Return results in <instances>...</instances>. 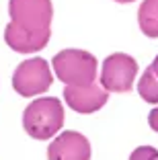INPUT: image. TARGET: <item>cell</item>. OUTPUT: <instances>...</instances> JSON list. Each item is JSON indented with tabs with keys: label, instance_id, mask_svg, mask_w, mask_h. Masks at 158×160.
Returning a JSON list of instances; mask_svg holds the SVG:
<instances>
[{
	"label": "cell",
	"instance_id": "obj_6",
	"mask_svg": "<svg viewBox=\"0 0 158 160\" xmlns=\"http://www.w3.org/2000/svg\"><path fill=\"white\" fill-rule=\"evenodd\" d=\"M49 160H90V144L78 132H62L47 148Z\"/></svg>",
	"mask_w": 158,
	"mask_h": 160
},
{
	"label": "cell",
	"instance_id": "obj_9",
	"mask_svg": "<svg viewBox=\"0 0 158 160\" xmlns=\"http://www.w3.org/2000/svg\"><path fill=\"white\" fill-rule=\"evenodd\" d=\"M140 97L150 105H158V56L154 58L152 66L144 70V76L140 78L138 84Z\"/></svg>",
	"mask_w": 158,
	"mask_h": 160
},
{
	"label": "cell",
	"instance_id": "obj_3",
	"mask_svg": "<svg viewBox=\"0 0 158 160\" xmlns=\"http://www.w3.org/2000/svg\"><path fill=\"white\" fill-rule=\"evenodd\" d=\"M56 76L68 86H90L97 76V60L84 49H64L51 60Z\"/></svg>",
	"mask_w": 158,
	"mask_h": 160
},
{
	"label": "cell",
	"instance_id": "obj_1",
	"mask_svg": "<svg viewBox=\"0 0 158 160\" xmlns=\"http://www.w3.org/2000/svg\"><path fill=\"white\" fill-rule=\"evenodd\" d=\"M10 25L17 31L33 37H49V25L54 17L51 0H10Z\"/></svg>",
	"mask_w": 158,
	"mask_h": 160
},
{
	"label": "cell",
	"instance_id": "obj_7",
	"mask_svg": "<svg viewBox=\"0 0 158 160\" xmlns=\"http://www.w3.org/2000/svg\"><path fill=\"white\" fill-rule=\"evenodd\" d=\"M64 101L76 113H94L107 103V90L97 82L90 86H66Z\"/></svg>",
	"mask_w": 158,
	"mask_h": 160
},
{
	"label": "cell",
	"instance_id": "obj_13",
	"mask_svg": "<svg viewBox=\"0 0 158 160\" xmlns=\"http://www.w3.org/2000/svg\"><path fill=\"white\" fill-rule=\"evenodd\" d=\"M115 2H134V0H115Z\"/></svg>",
	"mask_w": 158,
	"mask_h": 160
},
{
	"label": "cell",
	"instance_id": "obj_4",
	"mask_svg": "<svg viewBox=\"0 0 158 160\" xmlns=\"http://www.w3.org/2000/svg\"><path fill=\"white\" fill-rule=\"evenodd\" d=\"M51 82H54V76L43 58H31V60L21 62L13 74V86L21 97L45 92Z\"/></svg>",
	"mask_w": 158,
	"mask_h": 160
},
{
	"label": "cell",
	"instance_id": "obj_8",
	"mask_svg": "<svg viewBox=\"0 0 158 160\" xmlns=\"http://www.w3.org/2000/svg\"><path fill=\"white\" fill-rule=\"evenodd\" d=\"M4 41L8 43V47L14 49V52L33 53V52L43 49V47L47 45V41H49V37H33V35H25V33H21V31H17V29L8 23L6 29H4Z\"/></svg>",
	"mask_w": 158,
	"mask_h": 160
},
{
	"label": "cell",
	"instance_id": "obj_2",
	"mask_svg": "<svg viewBox=\"0 0 158 160\" xmlns=\"http://www.w3.org/2000/svg\"><path fill=\"white\" fill-rule=\"evenodd\" d=\"M64 123V109L62 101L56 97H43L33 101L23 113L25 132L35 140H49L62 129Z\"/></svg>",
	"mask_w": 158,
	"mask_h": 160
},
{
	"label": "cell",
	"instance_id": "obj_12",
	"mask_svg": "<svg viewBox=\"0 0 158 160\" xmlns=\"http://www.w3.org/2000/svg\"><path fill=\"white\" fill-rule=\"evenodd\" d=\"M148 123H150V127H152L154 132H158V107L150 111V115H148Z\"/></svg>",
	"mask_w": 158,
	"mask_h": 160
},
{
	"label": "cell",
	"instance_id": "obj_11",
	"mask_svg": "<svg viewBox=\"0 0 158 160\" xmlns=\"http://www.w3.org/2000/svg\"><path fill=\"white\" fill-rule=\"evenodd\" d=\"M130 160H158V150L152 146H140L131 152Z\"/></svg>",
	"mask_w": 158,
	"mask_h": 160
},
{
	"label": "cell",
	"instance_id": "obj_5",
	"mask_svg": "<svg viewBox=\"0 0 158 160\" xmlns=\"http://www.w3.org/2000/svg\"><path fill=\"white\" fill-rule=\"evenodd\" d=\"M138 74V62L127 53H111L103 62L101 86L109 92H130Z\"/></svg>",
	"mask_w": 158,
	"mask_h": 160
},
{
	"label": "cell",
	"instance_id": "obj_10",
	"mask_svg": "<svg viewBox=\"0 0 158 160\" xmlns=\"http://www.w3.org/2000/svg\"><path fill=\"white\" fill-rule=\"evenodd\" d=\"M138 23L146 37H158V0H144L138 10Z\"/></svg>",
	"mask_w": 158,
	"mask_h": 160
}]
</instances>
